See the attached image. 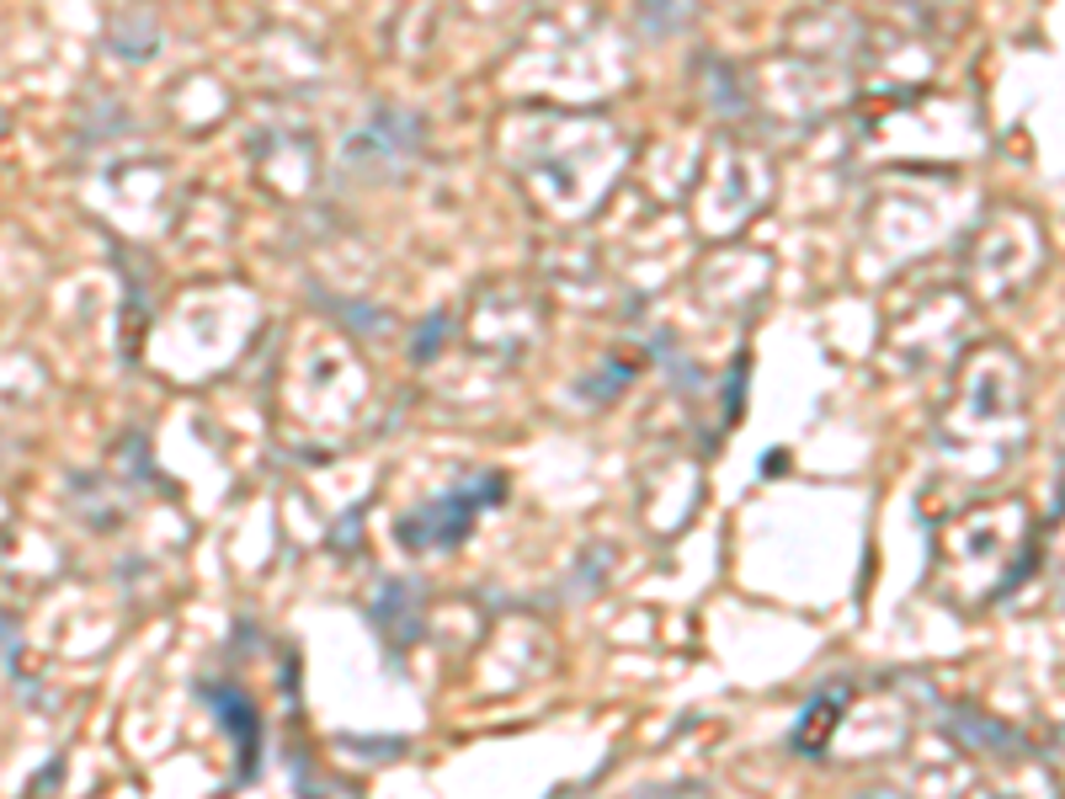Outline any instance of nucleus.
<instances>
[{
    "mask_svg": "<svg viewBox=\"0 0 1065 799\" xmlns=\"http://www.w3.org/2000/svg\"><path fill=\"white\" fill-rule=\"evenodd\" d=\"M507 496V480L501 475H480L475 485H453L448 496H437L432 507H421L416 517L400 523V544L411 549H432V544H459L463 533L475 528V511L485 501H501Z\"/></svg>",
    "mask_w": 1065,
    "mask_h": 799,
    "instance_id": "nucleus-1",
    "label": "nucleus"
}]
</instances>
